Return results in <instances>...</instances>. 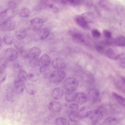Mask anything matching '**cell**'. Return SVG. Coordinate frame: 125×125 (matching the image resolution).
<instances>
[{
  "instance_id": "obj_22",
  "label": "cell",
  "mask_w": 125,
  "mask_h": 125,
  "mask_svg": "<svg viewBox=\"0 0 125 125\" xmlns=\"http://www.w3.org/2000/svg\"><path fill=\"white\" fill-rule=\"evenodd\" d=\"M63 95V91L60 88H56L53 90L52 93V96L53 99L56 100L61 99Z\"/></svg>"
},
{
  "instance_id": "obj_16",
  "label": "cell",
  "mask_w": 125,
  "mask_h": 125,
  "mask_svg": "<svg viewBox=\"0 0 125 125\" xmlns=\"http://www.w3.org/2000/svg\"><path fill=\"white\" fill-rule=\"evenodd\" d=\"M25 87V85L23 81L19 80L16 81L14 84L13 89L14 91L17 93L22 92Z\"/></svg>"
},
{
  "instance_id": "obj_36",
  "label": "cell",
  "mask_w": 125,
  "mask_h": 125,
  "mask_svg": "<svg viewBox=\"0 0 125 125\" xmlns=\"http://www.w3.org/2000/svg\"><path fill=\"white\" fill-rule=\"evenodd\" d=\"M30 12L29 10L27 8H23L21 10L20 13V16L21 17L26 18L29 16Z\"/></svg>"
},
{
  "instance_id": "obj_23",
  "label": "cell",
  "mask_w": 125,
  "mask_h": 125,
  "mask_svg": "<svg viewBox=\"0 0 125 125\" xmlns=\"http://www.w3.org/2000/svg\"><path fill=\"white\" fill-rule=\"evenodd\" d=\"M28 75L30 80L32 82L37 81L39 76L38 72L34 69L31 70L29 71Z\"/></svg>"
},
{
  "instance_id": "obj_5",
  "label": "cell",
  "mask_w": 125,
  "mask_h": 125,
  "mask_svg": "<svg viewBox=\"0 0 125 125\" xmlns=\"http://www.w3.org/2000/svg\"><path fill=\"white\" fill-rule=\"evenodd\" d=\"M16 26L14 21L10 19L2 22L0 25V28L2 30L10 31L14 30Z\"/></svg>"
},
{
  "instance_id": "obj_15",
  "label": "cell",
  "mask_w": 125,
  "mask_h": 125,
  "mask_svg": "<svg viewBox=\"0 0 125 125\" xmlns=\"http://www.w3.org/2000/svg\"><path fill=\"white\" fill-rule=\"evenodd\" d=\"M70 33L75 41L80 42H84V40L83 35L80 32L72 30L70 32Z\"/></svg>"
},
{
  "instance_id": "obj_50",
  "label": "cell",
  "mask_w": 125,
  "mask_h": 125,
  "mask_svg": "<svg viewBox=\"0 0 125 125\" xmlns=\"http://www.w3.org/2000/svg\"><path fill=\"white\" fill-rule=\"evenodd\" d=\"M84 3L86 6L90 7L93 4V3L91 0H86L84 1Z\"/></svg>"
},
{
  "instance_id": "obj_30",
  "label": "cell",
  "mask_w": 125,
  "mask_h": 125,
  "mask_svg": "<svg viewBox=\"0 0 125 125\" xmlns=\"http://www.w3.org/2000/svg\"><path fill=\"white\" fill-rule=\"evenodd\" d=\"M14 40L13 36L10 34H7L4 36L3 41L4 43L8 45L12 44Z\"/></svg>"
},
{
  "instance_id": "obj_26",
  "label": "cell",
  "mask_w": 125,
  "mask_h": 125,
  "mask_svg": "<svg viewBox=\"0 0 125 125\" xmlns=\"http://www.w3.org/2000/svg\"><path fill=\"white\" fill-rule=\"evenodd\" d=\"M119 121L116 118L112 117H110L105 120L103 123V125H117Z\"/></svg>"
},
{
  "instance_id": "obj_19",
  "label": "cell",
  "mask_w": 125,
  "mask_h": 125,
  "mask_svg": "<svg viewBox=\"0 0 125 125\" xmlns=\"http://www.w3.org/2000/svg\"><path fill=\"white\" fill-rule=\"evenodd\" d=\"M76 94L74 91L66 90L65 94V100L68 102L74 101L75 100Z\"/></svg>"
},
{
  "instance_id": "obj_14",
  "label": "cell",
  "mask_w": 125,
  "mask_h": 125,
  "mask_svg": "<svg viewBox=\"0 0 125 125\" xmlns=\"http://www.w3.org/2000/svg\"><path fill=\"white\" fill-rule=\"evenodd\" d=\"M91 109L90 107L84 106L81 108L78 113L81 119L87 117L91 114Z\"/></svg>"
},
{
  "instance_id": "obj_21",
  "label": "cell",
  "mask_w": 125,
  "mask_h": 125,
  "mask_svg": "<svg viewBox=\"0 0 125 125\" xmlns=\"http://www.w3.org/2000/svg\"><path fill=\"white\" fill-rule=\"evenodd\" d=\"M50 33V31L47 28H44L40 30L38 34L40 39L41 40H44L47 38Z\"/></svg>"
},
{
  "instance_id": "obj_10",
  "label": "cell",
  "mask_w": 125,
  "mask_h": 125,
  "mask_svg": "<svg viewBox=\"0 0 125 125\" xmlns=\"http://www.w3.org/2000/svg\"><path fill=\"white\" fill-rule=\"evenodd\" d=\"M100 94L99 91L96 88H92L89 91V96L93 103H95L97 101Z\"/></svg>"
},
{
  "instance_id": "obj_2",
  "label": "cell",
  "mask_w": 125,
  "mask_h": 125,
  "mask_svg": "<svg viewBox=\"0 0 125 125\" xmlns=\"http://www.w3.org/2000/svg\"><path fill=\"white\" fill-rule=\"evenodd\" d=\"M16 14L15 10L9 7L5 9L0 13V20L2 22L11 19L14 17Z\"/></svg>"
},
{
  "instance_id": "obj_6",
  "label": "cell",
  "mask_w": 125,
  "mask_h": 125,
  "mask_svg": "<svg viewBox=\"0 0 125 125\" xmlns=\"http://www.w3.org/2000/svg\"><path fill=\"white\" fill-rule=\"evenodd\" d=\"M18 55L17 51L12 48L7 49L5 52V59L9 61H12L15 60Z\"/></svg>"
},
{
  "instance_id": "obj_3",
  "label": "cell",
  "mask_w": 125,
  "mask_h": 125,
  "mask_svg": "<svg viewBox=\"0 0 125 125\" xmlns=\"http://www.w3.org/2000/svg\"><path fill=\"white\" fill-rule=\"evenodd\" d=\"M79 84V82L76 78H69L65 80L63 85L66 90L74 91L77 87Z\"/></svg>"
},
{
  "instance_id": "obj_28",
  "label": "cell",
  "mask_w": 125,
  "mask_h": 125,
  "mask_svg": "<svg viewBox=\"0 0 125 125\" xmlns=\"http://www.w3.org/2000/svg\"><path fill=\"white\" fill-rule=\"evenodd\" d=\"M99 4L103 8L107 10H111L112 8L111 3L106 0H101L99 2Z\"/></svg>"
},
{
  "instance_id": "obj_33",
  "label": "cell",
  "mask_w": 125,
  "mask_h": 125,
  "mask_svg": "<svg viewBox=\"0 0 125 125\" xmlns=\"http://www.w3.org/2000/svg\"><path fill=\"white\" fill-rule=\"evenodd\" d=\"M15 36L19 40L24 38L26 34V32L24 29H20L17 30L15 33Z\"/></svg>"
},
{
  "instance_id": "obj_51",
  "label": "cell",
  "mask_w": 125,
  "mask_h": 125,
  "mask_svg": "<svg viewBox=\"0 0 125 125\" xmlns=\"http://www.w3.org/2000/svg\"><path fill=\"white\" fill-rule=\"evenodd\" d=\"M92 125H102L100 124L98 122L94 123Z\"/></svg>"
},
{
  "instance_id": "obj_4",
  "label": "cell",
  "mask_w": 125,
  "mask_h": 125,
  "mask_svg": "<svg viewBox=\"0 0 125 125\" xmlns=\"http://www.w3.org/2000/svg\"><path fill=\"white\" fill-rule=\"evenodd\" d=\"M38 7L40 9H47L55 13H57L59 11L58 8L48 0H41L38 4Z\"/></svg>"
},
{
  "instance_id": "obj_40",
  "label": "cell",
  "mask_w": 125,
  "mask_h": 125,
  "mask_svg": "<svg viewBox=\"0 0 125 125\" xmlns=\"http://www.w3.org/2000/svg\"><path fill=\"white\" fill-rule=\"evenodd\" d=\"M6 60L3 58H1L0 60V71H4L6 68L7 64Z\"/></svg>"
},
{
  "instance_id": "obj_44",
  "label": "cell",
  "mask_w": 125,
  "mask_h": 125,
  "mask_svg": "<svg viewBox=\"0 0 125 125\" xmlns=\"http://www.w3.org/2000/svg\"><path fill=\"white\" fill-rule=\"evenodd\" d=\"M93 36L95 38H98L101 36V33L98 30L96 29L93 30L92 31Z\"/></svg>"
},
{
  "instance_id": "obj_48",
  "label": "cell",
  "mask_w": 125,
  "mask_h": 125,
  "mask_svg": "<svg viewBox=\"0 0 125 125\" xmlns=\"http://www.w3.org/2000/svg\"><path fill=\"white\" fill-rule=\"evenodd\" d=\"M103 33L104 36L107 38L110 39L111 37V32L107 30H104L103 31Z\"/></svg>"
},
{
  "instance_id": "obj_46",
  "label": "cell",
  "mask_w": 125,
  "mask_h": 125,
  "mask_svg": "<svg viewBox=\"0 0 125 125\" xmlns=\"http://www.w3.org/2000/svg\"><path fill=\"white\" fill-rule=\"evenodd\" d=\"M96 50L99 53H104L106 50H105L104 48V47L102 46L98 45L95 47Z\"/></svg>"
},
{
  "instance_id": "obj_43",
  "label": "cell",
  "mask_w": 125,
  "mask_h": 125,
  "mask_svg": "<svg viewBox=\"0 0 125 125\" xmlns=\"http://www.w3.org/2000/svg\"><path fill=\"white\" fill-rule=\"evenodd\" d=\"M69 108L71 112H77L79 110V107L78 104L73 103L70 105Z\"/></svg>"
},
{
  "instance_id": "obj_38",
  "label": "cell",
  "mask_w": 125,
  "mask_h": 125,
  "mask_svg": "<svg viewBox=\"0 0 125 125\" xmlns=\"http://www.w3.org/2000/svg\"><path fill=\"white\" fill-rule=\"evenodd\" d=\"M116 60H118L120 66L122 67L125 69V57L123 55H117Z\"/></svg>"
},
{
  "instance_id": "obj_17",
  "label": "cell",
  "mask_w": 125,
  "mask_h": 125,
  "mask_svg": "<svg viewBox=\"0 0 125 125\" xmlns=\"http://www.w3.org/2000/svg\"><path fill=\"white\" fill-rule=\"evenodd\" d=\"M41 53V49L37 47H33L29 51V58H38Z\"/></svg>"
},
{
  "instance_id": "obj_34",
  "label": "cell",
  "mask_w": 125,
  "mask_h": 125,
  "mask_svg": "<svg viewBox=\"0 0 125 125\" xmlns=\"http://www.w3.org/2000/svg\"><path fill=\"white\" fill-rule=\"evenodd\" d=\"M55 124V125H69V121L64 118L60 117L56 120Z\"/></svg>"
},
{
  "instance_id": "obj_9",
  "label": "cell",
  "mask_w": 125,
  "mask_h": 125,
  "mask_svg": "<svg viewBox=\"0 0 125 125\" xmlns=\"http://www.w3.org/2000/svg\"><path fill=\"white\" fill-rule=\"evenodd\" d=\"M52 64L53 68L57 70H61L64 68L66 66L64 61L58 58L54 59L52 61Z\"/></svg>"
},
{
  "instance_id": "obj_32",
  "label": "cell",
  "mask_w": 125,
  "mask_h": 125,
  "mask_svg": "<svg viewBox=\"0 0 125 125\" xmlns=\"http://www.w3.org/2000/svg\"><path fill=\"white\" fill-rule=\"evenodd\" d=\"M69 118L71 121L74 122H78L80 119L77 112H71L69 115Z\"/></svg>"
},
{
  "instance_id": "obj_25",
  "label": "cell",
  "mask_w": 125,
  "mask_h": 125,
  "mask_svg": "<svg viewBox=\"0 0 125 125\" xmlns=\"http://www.w3.org/2000/svg\"><path fill=\"white\" fill-rule=\"evenodd\" d=\"M105 54L109 59L112 60H116L117 55L112 49L109 48L106 50Z\"/></svg>"
},
{
  "instance_id": "obj_18",
  "label": "cell",
  "mask_w": 125,
  "mask_h": 125,
  "mask_svg": "<svg viewBox=\"0 0 125 125\" xmlns=\"http://www.w3.org/2000/svg\"><path fill=\"white\" fill-rule=\"evenodd\" d=\"M88 98L86 94L79 92L76 93L75 100L78 103L82 104L86 102Z\"/></svg>"
},
{
  "instance_id": "obj_7",
  "label": "cell",
  "mask_w": 125,
  "mask_h": 125,
  "mask_svg": "<svg viewBox=\"0 0 125 125\" xmlns=\"http://www.w3.org/2000/svg\"><path fill=\"white\" fill-rule=\"evenodd\" d=\"M30 23L33 29L38 30L43 26V21L42 19L40 18L35 17L31 19Z\"/></svg>"
},
{
  "instance_id": "obj_31",
  "label": "cell",
  "mask_w": 125,
  "mask_h": 125,
  "mask_svg": "<svg viewBox=\"0 0 125 125\" xmlns=\"http://www.w3.org/2000/svg\"><path fill=\"white\" fill-rule=\"evenodd\" d=\"M112 94L114 97L119 103L125 107V98L114 92L112 93Z\"/></svg>"
},
{
  "instance_id": "obj_8",
  "label": "cell",
  "mask_w": 125,
  "mask_h": 125,
  "mask_svg": "<svg viewBox=\"0 0 125 125\" xmlns=\"http://www.w3.org/2000/svg\"><path fill=\"white\" fill-rule=\"evenodd\" d=\"M91 113L90 118L92 121L94 123L98 122L103 118V113L100 110H94Z\"/></svg>"
},
{
  "instance_id": "obj_53",
  "label": "cell",
  "mask_w": 125,
  "mask_h": 125,
  "mask_svg": "<svg viewBox=\"0 0 125 125\" xmlns=\"http://www.w3.org/2000/svg\"><path fill=\"white\" fill-rule=\"evenodd\" d=\"M0 46H1V43H2L1 40V39H0Z\"/></svg>"
},
{
  "instance_id": "obj_42",
  "label": "cell",
  "mask_w": 125,
  "mask_h": 125,
  "mask_svg": "<svg viewBox=\"0 0 125 125\" xmlns=\"http://www.w3.org/2000/svg\"><path fill=\"white\" fill-rule=\"evenodd\" d=\"M66 4L68 3L74 6H77L80 5L83 2V0H65Z\"/></svg>"
},
{
  "instance_id": "obj_1",
  "label": "cell",
  "mask_w": 125,
  "mask_h": 125,
  "mask_svg": "<svg viewBox=\"0 0 125 125\" xmlns=\"http://www.w3.org/2000/svg\"><path fill=\"white\" fill-rule=\"evenodd\" d=\"M65 73L61 70H57L53 72L50 75L49 78L50 81L54 84L60 83L65 78Z\"/></svg>"
},
{
  "instance_id": "obj_12",
  "label": "cell",
  "mask_w": 125,
  "mask_h": 125,
  "mask_svg": "<svg viewBox=\"0 0 125 125\" xmlns=\"http://www.w3.org/2000/svg\"><path fill=\"white\" fill-rule=\"evenodd\" d=\"M74 20L76 23L80 27L85 28L88 29L89 25L82 15H77L75 18Z\"/></svg>"
},
{
  "instance_id": "obj_41",
  "label": "cell",
  "mask_w": 125,
  "mask_h": 125,
  "mask_svg": "<svg viewBox=\"0 0 125 125\" xmlns=\"http://www.w3.org/2000/svg\"><path fill=\"white\" fill-rule=\"evenodd\" d=\"M14 46L15 48L17 49H21L24 46V43L21 41L17 40L14 42Z\"/></svg>"
},
{
  "instance_id": "obj_35",
  "label": "cell",
  "mask_w": 125,
  "mask_h": 125,
  "mask_svg": "<svg viewBox=\"0 0 125 125\" xmlns=\"http://www.w3.org/2000/svg\"><path fill=\"white\" fill-rule=\"evenodd\" d=\"M28 77V74L25 71L23 70H21L20 71L18 75L19 80L23 81L26 80Z\"/></svg>"
},
{
  "instance_id": "obj_11",
  "label": "cell",
  "mask_w": 125,
  "mask_h": 125,
  "mask_svg": "<svg viewBox=\"0 0 125 125\" xmlns=\"http://www.w3.org/2000/svg\"><path fill=\"white\" fill-rule=\"evenodd\" d=\"M81 78L83 81L90 83H94V75L92 73L88 72L83 73L81 75Z\"/></svg>"
},
{
  "instance_id": "obj_29",
  "label": "cell",
  "mask_w": 125,
  "mask_h": 125,
  "mask_svg": "<svg viewBox=\"0 0 125 125\" xmlns=\"http://www.w3.org/2000/svg\"><path fill=\"white\" fill-rule=\"evenodd\" d=\"M84 18L85 21L88 23L92 22L94 21V15L90 12H87L81 15Z\"/></svg>"
},
{
  "instance_id": "obj_47",
  "label": "cell",
  "mask_w": 125,
  "mask_h": 125,
  "mask_svg": "<svg viewBox=\"0 0 125 125\" xmlns=\"http://www.w3.org/2000/svg\"><path fill=\"white\" fill-rule=\"evenodd\" d=\"M6 76L4 71H0V83L3 82L5 80Z\"/></svg>"
},
{
  "instance_id": "obj_39",
  "label": "cell",
  "mask_w": 125,
  "mask_h": 125,
  "mask_svg": "<svg viewBox=\"0 0 125 125\" xmlns=\"http://www.w3.org/2000/svg\"><path fill=\"white\" fill-rule=\"evenodd\" d=\"M49 65H44L41 66L40 69V72L44 75L48 74L50 72Z\"/></svg>"
},
{
  "instance_id": "obj_49",
  "label": "cell",
  "mask_w": 125,
  "mask_h": 125,
  "mask_svg": "<svg viewBox=\"0 0 125 125\" xmlns=\"http://www.w3.org/2000/svg\"><path fill=\"white\" fill-rule=\"evenodd\" d=\"M21 53L23 57L27 58H29V51H25L24 50H21Z\"/></svg>"
},
{
  "instance_id": "obj_45",
  "label": "cell",
  "mask_w": 125,
  "mask_h": 125,
  "mask_svg": "<svg viewBox=\"0 0 125 125\" xmlns=\"http://www.w3.org/2000/svg\"><path fill=\"white\" fill-rule=\"evenodd\" d=\"M9 7L15 10L17 7V4L16 2L13 0H10L8 2Z\"/></svg>"
},
{
  "instance_id": "obj_52",
  "label": "cell",
  "mask_w": 125,
  "mask_h": 125,
  "mask_svg": "<svg viewBox=\"0 0 125 125\" xmlns=\"http://www.w3.org/2000/svg\"><path fill=\"white\" fill-rule=\"evenodd\" d=\"M122 80L124 83L125 84V77H123L122 78Z\"/></svg>"
},
{
  "instance_id": "obj_13",
  "label": "cell",
  "mask_w": 125,
  "mask_h": 125,
  "mask_svg": "<svg viewBox=\"0 0 125 125\" xmlns=\"http://www.w3.org/2000/svg\"><path fill=\"white\" fill-rule=\"evenodd\" d=\"M48 107L51 111L55 113L59 112L61 109V106L60 103L54 101L50 102L48 104Z\"/></svg>"
},
{
  "instance_id": "obj_27",
  "label": "cell",
  "mask_w": 125,
  "mask_h": 125,
  "mask_svg": "<svg viewBox=\"0 0 125 125\" xmlns=\"http://www.w3.org/2000/svg\"><path fill=\"white\" fill-rule=\"evenodd\" d=\"M114 42L117 46H125V37L122 35L119 36L115 39Z\"/></svg>"
},
{
  "instance_id": "obj_20",
  "label": "cell",
  "mask_w": 125,
  "mask_h": 125,
  "mask_svg": "<svg viewBox=\"0 0 125 125\" xmlns=\"http://www.w3.org/2000/svg\"><path fill=\"white\" fill-rule=\"evenodd\" d=\"M26 90L28 94L31 95H33L37 92V88L35 84L29 83L26 86Z\"/></svg>"
},
{
  "instance_id": "obj_24",
  "label": "cell",
  "mask_w": 125,
  "mask_h": 125,
  "mask_svg": "<svg viewBox=\"0 0 125 125\" xmlns=\"http://www.w3.org/2000/svg\"><path fill=\"white\" fill-rule=\"evenodd\" d=\"M51 62L50 57L46 54H43L39 60L40 65H49Z\"/></svg>"
},
{
  "instance_id": "obj_37",
  "label": "cell",
  "mask_w": 125,
  "mask_h": 125,
  "mask_svg": "<svg viewBox=\"0 0 125 125\" xmlns=\"http://www.w3.org/2000/svg\"><path fill=\"white\" fill-rule=\"evenodd\" d=\"M39 60L38 58H31L29 61V64L32 67H36L40 65Z\"/></svg>"
}]
</instances>
